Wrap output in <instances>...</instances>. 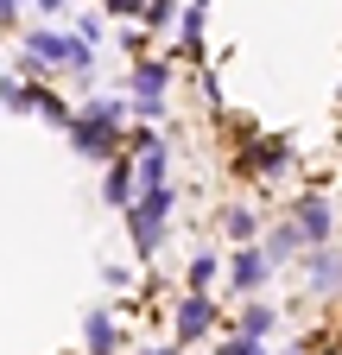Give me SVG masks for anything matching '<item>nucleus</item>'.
Here are the masks:
<instances>
[{"mask_svg":"<svg viewBox=\"0 0 342 355\" xmlns=\"http://www.w3.org/2000/svg\"><path fill=\"white\" fill-rule=\"evenodd\" d=\"M311 279H317V286H336V279H342V266H336L330 254H317V260H311Z\"/></svg>","mask_w":342,"mask_h":355,"instance_id":"18","label":"nucleus"},{"mask_svg":"<svg viewBox=\"0 0 342 355\" xmlns=\"http://www.w3.org/2000/svg\"><path fill=\"white\" fill-rule=\"evenodd\" d=\"M209 324H216V304H209V298H197V292H190V298L178 304V343H190V336H203Z\"/></svg>","mask_w":342,"mask_h":355,"instance_id":"7","label":"nucleus"},{"mask_svg":"<svg viewBox=\"0 0 342 355\" xmlns=\"http://www.w3.org/2000/svg\"><path fill=\"white\" fill-rule=\"evenodd\" d=\"M82 114H96L102 127H114V133H120V121H127V102H114V96H96V102L82 108Z\"/></svg>","mask_w":342,"mask_h":355,"instance_id":"13","label":"nucleus"},{"mask_svg":"<svg viewBox=\"0 0 342 355\" xmlns=\"http://www.w3.org/2000/svg\"><path fill=\"white\" fill-rule=\"evenodd\" d=\"M222 355H267L260 343H247V336H235V343H222Z\"/></svg>","mask_w":342,"mask_h":355,"instance_id":"22","label":"nucleus"},{"mask_svg":"<svg viewBox=\"0 0 342 355\" xmlns=\"http://www.w3.org/2000/svg\"><path fill=\"white\" fill-rule=\"evenodd\" d=\"M114 140H120V133H114V127H102L96 114H76V121H70V146H76L82 159H108V153H114Z\"/></svg>","mask_w":342,"mask_h":355,"instance_id":"3","label":"nucleus"},{"mask_svg":"<svg viewBox=\"0 0 342 355\" xmlns=\"http://www.w3.org/2000/svg\"><path fill=\"white\" fill-rule=\"evenodd\" d=\"M253 229H260V216H253V209H228V235L235 241H247Z\"/></svg>","mask_w":342,"mask_h":355,"instance_id":"16","label":"nucleus"},{"mask_svg":"<svg viewBox=\"0 0 342 355\" xmlns=\"http://www.w3.org/2000/svg\"><path fill=\"white\" fill-rule=\"evenodd\" d=\"M165 209H171V184L165 191H140V203H134V248H140V260H152V248L165 241Z\"/></svg>","mask_w":342,"mask_h":355,"instance_id":"2","label":"nucleus"},{"mask_svg":"<svg viewBox=\"0 0 342 355\" xmlns=\"http://www.w3.org/2000/svg\"><path fill=\"white\" fill-rule=\"evenodd\" d=\"M82 343H89V355H114V318H108V311H89Z\"/></svg>","mask_w":342,"mask_h":355,"instance_id":"10","label":"nucleus"},{"mask_svg":"<svg viewBox=\"0 0 342 355\" xmlns=\"http://www.w3.org/2000/svg\"><path fill=\"white\" fill-rule=\"evenodd\" d=\"M108 197L114 203H134V165H120V159L108 165Z\"/></svg>","mask_w":342,"mask_h":355,"instance_id":"12","label":"nucleus"},{"mask_svg":"<svg viewBox=\"0 0 342 355\" xmlns=\"http://www.w3.org/2000/svg\"><path fill=\"white\" fill-rule=\"evenodd\" d=\"M140 19L159 32V26H171V19H178V7H171V0H152V7H140Z\"/></svg>","mask_w":342,"mask_h":355,"instance_id":"17","label":"nucleus"},{"mask_svg":"<svg viewBox=\"0 0 342 355\" xmlns=\"http://www.w3.org/2000/svg\"><path fill=\"white\" fill-rule=\"evenodd\" d=\"M165 140H152V133H146V140H140V153H134V171H140V191H165Z\"/></svg>","mask_w":342,"mask_h":355,"instance_id":"5","label":"nucleus"},{"mask_svg":"<svg viewBox=\"0 0 342 355\" xmlns=\"http://www.w3.org/2000/svg\"><path fill=\"white\" fill-rule=\"evenodd\" d=\"M76 38L96 44V38H102V13H82V19H76Z\"/></svg>","mask_w":342,"mask_h":355,"instance_id":"20","label":"nucleus"},{"mask_svg":"<svg viewBox=\"0 0 342 355\" xmlns=\"http://www.w3.org/2000/svg\"><path fill=\"white\" fill-rule=\"evenodd\" d=\"M165 64H140L134 70V114H159V96H165Z\"/></svg>","mask_w":342,"mask_h":355,"instance_id":"4","label":"nucleus"},{"mask_svg":"<svg viewBox=\"0 0 342 355\" xmlns=\"http://www.w3.org/2000/svg\"><path fill=\"white\" fill-rule=\"evenodd\" d=\"M298 235H305V241H323L330 235V203L323 197H305V203H298Z\"/></svg>","mask_w":342,"mask_h":355,"instance_id":"8","label":"nucleus"},{"mask_svg":"<svg viewBox=\"0 0 342 355\" xmlns=\"http://www.w3.org/2000/svg\"><path fill=\"white\" fill-rule=\"evenodd\" d=\"M298 241H305V235H298V222H291V229H279V235H273V254H291Z\"/></svg>","mask_w":342,"mask_h":355,"instance_id":"21","label":"nucleus"},{"mask_svg":"<svg viewBox=\"0 0 342 355\" xmlns=\"http://www.w3.org/2000/svg\"><path fill=\"white\" fill-rule=\"evenodd\" d=\"M19 19V0H0V26H13Z\"/></svg>","mask_w":342,"mask_h":355,"instance_id":"23","label":"nucleus"},{"mask_svg":"<svg viewBox=\"0 0 342 355\" xmlns=\"http://www.w3.org/2000/svg\"><path fill=\"white\" fill-rule=\"evenodd\" d=\"M140 355H171V349H140Z\"/></svg>","mask_w":342,"mask_h":355,"instance_id":"24","label":"nucleus"},{"mask_svg":"<svg viewBox=\"0 0 342 355\" xmlns=\"http://www.w3.org/2000/svg\"><path fill=\"white\" fill-rule=\"evenodd\" d=\"M267 330H273V311H267V304H253V311H241V336H247V343H260Z\"/></svg>","mask_w":342,"mask_h":355,"instance_id":"14","label":"nucleus"},{"mask_svg":"<svg viewBox=\"0 0 342 355\" xmlns=\"http://www.w3.org/2000/svg\"><path fill=\"white\" fill-rule=\"evenodd\" d=\"M38 70H76V76H89V70H96V44L38 26V32L26 38V76H38Z\"/></svg>","mask_w":342,"mask_h":355,"instance_id":"1","label":"nucleus"},{"mask_svg":"<svg viewBox=\"0 0 342 355\" xmlns=\"http://www.w3.org/2000/svg\"><path fill=\"white\" fill-rule=\"evenodd\" d=\"M267 273H273V260H267L260 248H241V254H235V266H228V279H235L241 292H253V286H267Z\"/></svg>","mask_w":342,"mask_h":355,"instance_id":"6","label":"nucleus"},{"mask_svg":"<svg viewBox=\"0 0 342 355\" xmlns=\"http://www.w3.org/2000/svg\"><path fill=\"white\" fill-rule=\"evenodd\" d=\"M178 26H184V38L197 44V38H203V7H184V13H178Z\"/></svg>","mask_w":342,"mask_h":355,"instance_id":"19","label":"nucleus"},{"mask_svg":"<svg viewBox=\"0 0 342 355\" xmlns=\"http://www.w3.org/2000/svg\"><path fill=\"white\" fill-rule=\"evenodd\" d=\"M285 159H291V146L285 140H260V146H247V171H285Z\"/></svg>","mask_w":342,"mask_h":355,"instance_id":"9","label":"nucleus"},{"mask_svg":"<svg viewBox=\"0 0 342 355\" xmlns=\"http://www.w3.org/2000/svg\"><path fill=\"white\" fill-rule=\"evenodd\" d=\"M0 102H7V108H32V89L19 76H0Z\"/></svg>","mask_w":342,"mask_h":355,"instance_id":"15","label":"nucleus"},{"mask_svg":"<svg viewBox=\"0 0 342 355\" xmlns=\"http://www.w3.org/2000/svg\"><path fill=\"white\" fill-rule=\"evenodd\" d=\"M216 273H222V260H216V254H197V260H190V292L209 298V279H216Z\"/></svg>","mask_w":342,"mask_h":355,"instance_id":"11","label":"nucleus"}]
</instances>
